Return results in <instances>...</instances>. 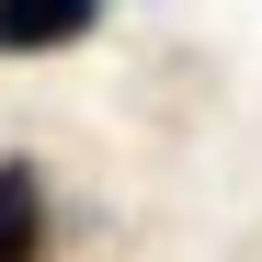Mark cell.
Instances as JSON below:
<instances>
[{"label":"cell","mask_w":262,"mask_h":262,"mask_svg":"<svg viewBox=\"0 0 262 262\" xmlns=\"http://www.w3.org/2000/svg\"><path fill=\"white\" fill-rule=\"evenodd\" d=\"M103 23V0H0V57H46V46H80Z\"/></svg>","instance_id":"1"},{"label":"cell","mask_w":262,"mask_h":262,"mask_svg":"<svg viewBox=\"0 0 262 262\" xmlns=\"http://www.w3.org/2000/svg\"><path fill=\"white\" fill-rule=\"evenodd\" d=\"M0 262H46V183H34V160H0Z\"/></svg>","instance_id":"2"}]
</instances>
